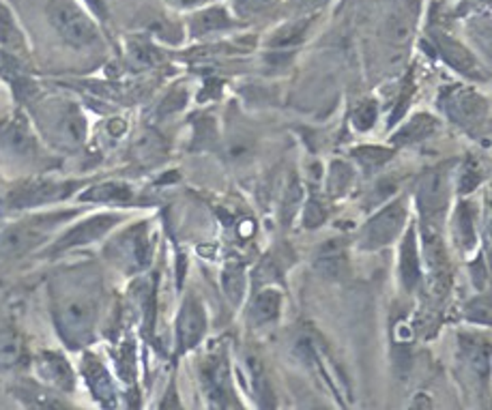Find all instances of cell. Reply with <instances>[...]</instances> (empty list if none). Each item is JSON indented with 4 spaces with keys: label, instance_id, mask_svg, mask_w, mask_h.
Masks as SVG:
<instances>
[{
    "label": "cell",
    "instance_id": "1",
    "mask_svg": "<svg viewBox=\"0 0 492 410\" xmlns=\"http://www.w3.org/2000/svg\"><path fill=\"white\" fill-rule=\"evenodd\" d=\"M48 18L54 31L76 48H87L97 42V26L73 0H48Z\"/></svg>",
    "mask_w": 492,
    "mask_h": 410
},
{
    "label": "cell",
    "instance_id": "2",
    "mask_svg": "<svg viewBox=\"0 0 492 410\" xmlns=\"http://www.w3.org/2000/svg\"><path fill=\"white\" fill-rule=\"evenodd\" d=\"M73 213H54L42 215V218L20 221V224L9 226L7 230L0 232V254L5 256H20L42 243L50 230H54L60 221L70 219Z\"/></svg>",
    "mask_w": 492,
    "mask_h": 410
},
{
    "label": "cell",
    "instance_id": "3",
    "mask_svg": "<svg viewBox=\"0 0 492 410\" xmlns=\"http://www.w3.org/2000/svg\"><path fill=\"white\" fill-rule=\"evenodd\" d=\"M423 256H426L430 290L437 297H445L450 286V262L437 224H423Z\"/></svg>",
    "mask_w": 492,
    "mask_h": 410
},
{
    "label": "cell",
    "instance_id": "4",
    "mask_svg": "<svg viewBox=\"0 0 492 410\" xmlns=\"http://www.w3.org/2000/svg\"><path fill=\"white\" fill-rule=\"evenodd\" d=\"M448 193L450 179L443 168L430 170L422 176L420 185H417V204H420L426 224H439L441 218H443Z\"/></svg>",
    "mask_w": 492,
    "mask_h": 410
},
{
    "label": "cell",
    "instance_id": "5",
    "mask_svg": "<svg viewBox=\"0 0 492 410\" xmlns=\"http://www.w3.org/2000/svg\"><path fill=\"white\" fill-rule=\"evenodd\" d=\"M406 224V209L403 202H394L387 204L385 209L378 210V213L367 221V226L364 228V241L366 249H381L394 241L395 237L400 235Z\"/></svg>",
    "mask_w": 492,
    "mask_h": 410
},
{
    "label": "cell",
    "instance_id": "6",
    "mask_svg": "<svg viewBox=\"0 0 492 410\" xmlns=\"http://www.w3.org/2000/svg\"><path fill=\"white\" fill-rule=\"evenodd\" d=\"M60 331L65 333L67 340L78 341L87 338L95 322V303L90 297H67L56 310Z\"/></svg>",
    "mask_w": 492,
    "mask_h": 410
},
{
    "label": "cell",
    "instance_id": "7",
    "mask_svg": "<svg viewBox=\"0 0 492 410\" xmlns=\"http://www.w3.org/2000/svg\"><path fill=\"white\" fill-rule=\"evenodd\" d=\"M445 110H448L451 121L462 125L465 129H473L486 123L488 104H486L484 97L473 93V90H454L445 99Z\"/></svg>",
    "mask_w": 492,
    "mask_h": 410
},
{
    "label": "cell",
    "instance_id": "8",
    "mask_svg": "<svg viewBox=\"0 0 492 410\" xmlns=\"http://www.w3.org/2000/svg\"><path fill=\"white\" fill-rule=\"evenodd\" d=\"M207 329V314L205 307L200 305V301L196 297L185 299L183 307H181L179 314V344L181 350L194 349L198 341L202 340Z\"/></svg>",
    "mask_w": 492,
    "mask_h": 410
},
{
    "label": "cell",
    "instance_id": "9",
    "mask_svg": "<svg viewBox=\"0 0 492 410\" xmlns=\"http://www.w3.org/2000/svg\"><path fill=\"white\" fill-rule=\"evenodd\" d=\"M71 187H76V183H52V181H39V183H32L24 187V190L11 193L9 204L14 209H24V207H35V204L63 200V198H67L71 193Z\"/></svg>",
    "mask_w": 492,
    "mask_h": 410
},
{
    "label": "cell",
    "instance_id": "10",
    "mask_svg": "<svg viewBox=\"0 0 492 410\" xmlns=\"http://www.w3.org/2000/svg\"><path fill=\"white\" fill-rule=\"evenodd\" d=\"M205 385L209 397H211V406L215 408L235 406V402H230V397H233V383H230L228 363H226L224 357L213 359V361L205 368Z\"/></svg>",
    "mask_w": 492,
    "mask_h": 410
},
{
    "label": "cell",
    "instance_id": "11",
    "mask_svg": "<svg viewBox=\"0 0 492 410\" xmlns=\"http://www.w3.org/2000/svg\"><path fill=\"white\" fill-rule=\"evenodd\" d=\"M116 252H118V260L127 266V269H143L149 262L151 249H149V238H146V228L138 226L127 230L125 235L116 241Z\"/></svg>",
    "mask_w": 492,
    "mask_h": 410
},
{
    "label": "cell",
    "instance_id": "12",
    "mask_svg": "<svg viewBox=\"0 0 492 410\" xmlns=\"http://www.w3.org/2000/svg\"><path fill=\"white\" fill-rule=\"evenodd\" d=\"M314 266L327 280H342L348 273L347 243L331 238V241L320 245L319 252L314 256Z\"/></svg>",
    "mask_w": 492,
    "mask_h": 410
},
{
    "label": "cell",
    "instance_id": "13",
    "mask_svg": "<svg viewBox=\"0 0 492 410\" xmlns=\"http://www.w3.org/2000/svg\"><path fill=\"white\" fill-rule=\"evenodd\" d=\"M121 219L118 215L106 213V215H97V218H90L84 221V224H78L76 228H71L67 235L56 243L54 249H67V247H76V245H87L97 241L106 235L110 228H115L116 221Z\"/></svg>",
    "mask_w": 492,
    "mask_h": 410
},
{
    "label": "cell",
    "instance_id": "14",
    "mask_svg": "<svg viewBox=\"0 0 492 410\" xmlns=\"http://www.w3.org/2000/svg\"><path fill=\"white\" fill-rule=\"evenodd\" d=\"M35 366L39 378H42L45 385L54 387V389L71 391L73 385H76L71 366L67 363L65 357L56 355V352H42V355L37 357Z\"/></svg>",
    "mask_w": 492,
    "mask_h": 410
},
{
    "label": "cell",
    "instance_id": "15",
    "mask_svg": "<svg viewBox=\"0 0 492 410\" xmlns=\"http://www.w3.org/2000/svg\"><path fill=\"white\" fill-rule=\"evenodd\" d=\"M52 134L54 138L65 146H78L82 144L84 135H87V121L76 107H63L52 121Z\"/></svg>",
    "mask_w": 492,
    "mask_h": 410
},
{
    "label": "cell",
    "instance_id": "16",
    "mask_svg": "<svg viewBox=\"0 0 492 410\" xmlns=\"http://www.w3.org/2000/svg\"><path fill=\"white\" fill-rule=\"evenodd\" d=\"M415 241V228H409V232L404 235L403 249H400V280H403V286L409 293L422 282V262Z\"/></svg>",
    "mask_w": 492,
    "mask_h": 410
},
{
    "label": "cell",
    "instance_id": "17",
    "mask_svg": "<svg viewBox=\"0 0 492 410\" xmlns=\"http://www.w3.org/2000/svg\"><path fill=\"white\" fill-rule=\"evenodd\" d=\"M0 144H3L5 151H9L11 155L26 157L28 153H32V149H35V138H32L24 118H15V121H9L3 129H0Z\"/></svg>",
    "mask_w": 492,
    "mask_h": 410
},
{
    "label": "cell",
    "instance_id": "18",
    "mask_svg": "<svg viewBox=\"0 0 492 410\" xmlns=\"http://www.w3.org/2000/svg\"><path fill=\"white\" fill-rule=\"evenodd\" d=\"M282 312V293L275 288H265L254 297L250 305V322L254 327L278 321Z\"/></svg>",
    "mask_w": 492,
    "mask_h": 410
},
{
    "label": "cell",
    "instance_id": "19",
    "mask_svg": "<svg viewBox=\"0 0 492 410\" xmlns=\"http://www.w3.org/2000/svg\"><path fill=\"white\" fill-rule=\"evenodd\" d=\"M246 366H247V383H250L252 397L258 402L260 408H271L275 404L274 389H271V383L267 378V372H265L263 363H260L258 357L247 355Z\"/></svg>",
    "mask_w": 492,
    "mask_h": 410
},
{
    "label": "cell",
    "instance_id": "20",
    "mask_svg": "<svg viewBox=\"0 0 492 410\" xmlns=\"http://www.w3.org/2000/svg\"><path fill=\"white\" fill-rule=\"evenodd\" d=\"M437 39L441 52H443L445 59H448L458 71H462L469 78H482V67H479V62L473 59V54L469 52L465 45L451 42L450 37L443 35H439Z\"/></svg>",
    "mask_w": 492,
    "mask_h": 410
},
{
    "label": "cell",
    "instance_id": "21",
    "mask_svg": "<svg viewBox=\"0 0 492 410\" xmlns=\"http://www.w3.org/2000/svg\"><path fill=\"white\" fill-rule=\"evenodd\" d=\"M439 129V123L430 114H417L394 135V144H411V142L426 140Z\"/></svg>",
    "mask_w": 492,
    "mask_h": 410
},
{
    "label": "cell",
    "instance_id": "22",
    "mask_svg": "<svg viewBox=\"0 0 492 410\" xmlns=\"http://www.w3.org/2000/svg\"><path fill=\"white\" fill-rule=\"evenodd\" d=\"M84 374H87V380L90 385V389L95 391V396L99 397V400H110L112 397V383H110V376L104 369V366L97 361V359L87 357L84 359Z\"/></svg>",
    "mask_w": 492,
    "mask_h": 410
},
{
    "label": "cell",
    "instance_id": "23",
    "mask_svg": "<svg viewBox=\"0 0 492 410\" xmlns=\"http://www.w3.org/2000/svg\"><path fill=\"white\" fill-rule=\"evenodd\" d=\"M24 359V341L11 329L0 331V368H15Z\"/></svg>",
    "mask_w": 492,
    "mask_h": 410
},
{
    "label": "cell",
    "instance_id": "24",
    "mask_svg": "<svg viewBox=\"0 0 492 410\" xmlns=\"http://www.w3.org/2000/svg\"><path fill=\"white\" fill-rule=\"evenodd\" d=\"M222 286L224 293L228 294V299L233 301V303H239L243 293H246V269H243L239 260H230L228 265L224 266Z\"/></svg>",
    "mask_w": 492,
    "mask_h": 410
},
{
    "label": "cell",
    "instance_id": "25",
    "mask_svg": "<svg viewBox=\"0 0 492 410\" xmlns=\"http://www.w3.org/2000/svg\"><path fill=\"white\" fill-rule=\"evenodd\" d=\"M82 200L88 202H129L132 200V190L123 183H104L93 187L87 193H82Z\"/></svg>",
    "mask_w": 492,
    "mask_h": 410
},
{
    "label": "cell",
    "instance_id": "26",
    "mask_svg": "<svg viewBox=\"0 0 492 410\" xmlns=\"http://www.w3.org/2000/svg\"><path fill=\"white\" fill-rule=\"evenodd\" d=\"M0 45L11 50V52L24 50V37H22L18 24L14 22V15L9 14V9L3 3H0Z\"/></svg>",
    "mask_w": 492,
    "mask_h": 410
},
{
    "label": "cell",
    "instance_id": "27",
    "mask_svg": "<svg viewBox=\"0 0 492 410\" xmlns=\"http://www.w3.org/2000/svg\"><path fill=\"white\" fill-rule=\"evenodd\" d=\"M413 18L404 9L394 11L385 22V35L394 45H404L411 39Z\"/></svg>",
    "mask_w": 492,
    "mask_h": 410
},
{
    "label": "cell",
    "instance_id": "28",
    "mask_svg": "<svg viewBox=\"0 0 492 410\" xmlns=\"http://www.w3.org/2000/svg\"><path fill=\"white\" fill-rule=\"evenodd\" d=\"M226 26H230V18L224 9H207L191 20V33L194 35H207V33L219 31V28Z\"/></svg>",
    "mask_w": 492,
    "mask_h": 410
},
{
    "label": "cell",
    "instance_id": "29",
    "mask_svg": "<svg viewBox=\"0 0 492 410\" xmlns=\"http://www.w3.org/2000/svg\"><path fill=\"white\" fill-rule=\"evenodd\" d=\"M469 363H471L473 374L478 376V378L488 380L490 376V346L488 340L484 341H475V344L469 349Z\"/></svg>",
    "mask_w": 492,
    "mask_h": 410
},
{
    "label": "cell",
    "instance_id": "30",
    "mask_svg": "<svg viewBox=\"0 0 492 410\" xmlns=\"http://www.w3.org/2000/svg\"><path fill=\"white\" fill-rule=\"evenodd\" d=\"M22 400H26L28 406H35V408H63L65 404L59 402L52 393L37 389V387H20L18 389Z\"/></svg>",
    "mask_w": 492,
    "mask_h": 410
},
{
    "label": "cell",
    "instance_id": "31",
    "mask_svg": "<svg viewBox=\"0 0 492 410\" xmlns=\"http://www.w3.org/2000/svg\"><path fill=\"white\" fill-rule=\"evenodd\" d=\"M350 181H353V168L344 162L333 163L330 172V191L333 196H340V193L347 191Z\"/></svg>",
    "mask_w": 492,
    "mask_h": 410
},
{
    "label": "cell",
    "instance_id": "32",
    "mask_svg": "<svg viewBox=\"0 0 492 410\" xmlns=\"http://www.w3.org/2000/svg\"><path fill=\"white\" fill-rule=\"evenodd\" d=\"M355 157L359 159L361 163H366L367 168L372 166H381V163H385L392 159V151L389 149H381V146H364V149L355 151Z\"/></svg>",
    "mask_w": 492,
    "mask_h": 410
},
{
    "label": "cell",
    "instance_id": "33",
    "mask_svg": "<svg viewBox=\"0 0 492 410\" xmlns=\"http://www.w3.org/2000/svg\"><path fill=\"white\" fill-rule=\"evenodd\" d=\"M458 232H460V241L465 247H473L475 245V230H473V218L471 210L467 209V204H460L458 209Z\"/></svg>",
    "mask_w": 492,
    "mask_h": 410
},
{
    "label": "cell",
    "instance_id": "34",
    "mask_svg": "<svg viewBox=\"0 0 492 410\" xmlns=\"http://www.w3.org/2000/svg\"><path fill=\"white\" fill-rule=\"evenodd\" d=\"M376 121V104L375 101H366V104H361L357 107V112H355V127H357L359 131H367L375 125Z\"/></svg>",
    "mask_w": 492,
    "mask_h": 410
},
{
    "label": "cell",
    "instance_id": "35",
    "mask_svg": "<svg viewBox=\"0 0 492 410\" xmlns=\"http://www.w3.org/2000/svg\"><path fill=\"white\" fill-rule=\"evenodd\" d=\"M467 316L478 324H490V299L482 297L475 299L473 303H469Z\"/></svg>",
    "mask_w": 492,
    "mask_h": 410
},
{
    "label": "cell",
    "instance_id": "36",
    "mask_svg": "<svg viewBox=\"0 0 492 410\" xmlns=\"http://www.w3.org/2000/svg\"><path fill=\"white\" fill-rule=\"evenodd\" d=\"M325 219H327L325 207H322L316 198L308 200V204H305V209H303V224L308 228H316V226H320Z\"/></svg>",
    "mask_w": 492,
    "mask_h": 410
},
{
    "label": "cell",
    "instance_id": "37",
    "mask_svg": "<svg viewBox=\"0 0 492 410\" xmlns=\"http://www.w3.org/2000/svg\"><path fill=\"white\" fill-rule=\"evenodd\" d=\"M305 28H308V22H299V24L288 26L282 33H278V37L271 42V45H291V43H295L305 35Z\"/></svg>",
    "mask_w": 492,
    "mask_h": 410
},
{
    "label": "cell",
    "instance_id": "38",
    "mask_svg": "<svg viewBox=\"0 0 492 410\" xmlns=\"http://www.w3.org/2000/svg\"><path fill=\"white\" fill-rule=\"evenodd\" d=\"M479 181H482V174H479L478 166H473V163H467L465 168H462L460 172V191H471L475 187L479 185Z\"/></svg>",
    "mask_w": 492,
    "mask_h": 410
},
{
    "label": "cell",
    "instance_id": "39",
    "mask_svg": "<svg viewBox=\"0 0 492 410\" xmlns=\"http://www.w3.org/2000/svg\"><path fill=\"white\" fill-rule=\"evenodd\" d=\"M303 200V191H302V187H299L297 183L291 187V190H288L286 193V200H284V221H291L292 218V213H295L299 204H302Z\"/></svg>",
    "mask_w": 492,
    "mask_h": 410
},
{
    "label": "cell",
    "instance_id": "40",
    "mask_svg": "<svg viewBox=\"0 0 492 410\" xmlns=\"http://www.w3.org/2000/svg\"><path fill=\"white\" fill-rule=\"evenodd\" d=\"M278 0H239V9L243 14H260V11L269 9Z\"/></svg>",
    "mask_w": 492,
    "mask_h": 410
},
{
    "label": "cell",
    "instance_id": "41",
    "mask_svg": "<svg viewBox=\"0 0 492 410\" xmlns=\"http://www.w3.org/2000/svg\"><path fill=\"white\" fill-rule=\"evenodd\" d=\"M413 338L409 324L406 322H398V327H395V340L400 341V344H409V340Z\"/></svg>",
    "mask_w": 492,
    "mask_h": 410
},
{
    "label": "cell",
    "instance_id": "42",
    "mask_svg": "<svg viewBox=\"0 0 492 410\" xmlns=\"http://www.w3.org/2000/svg\"><path fill=\"white\" fill-rule=\"evenodd\" d=\"M88 7L95 11V14L101 15V18H106L107 15V9H106V0H87Z\"/></svg>",
    "mask_w": 492,
    "mask_h": 410
},
{
    "label": "cell",
    "instance_id": "43",
    "mask_svg": "<svg viewBox=\"0 0 492 410\" xmlns=\"http://www.w3.org/2000/svg\"><path fill=\"white\" fill-rule=\"evenodd\" d=\"M110 131H112V134H115V135L123 134V131H125V123H123V121H112V123H110Z\"/></svg>",
    "mask_w": 492,
    "mask_h": 410
},
{
    "label": "cell",
    "instance_id": "44",
    "mask_svg": "<svg viewBox=\"0 0 492 410\" xmlns=\"http://www.w3.org/2000/svg\"><path fill=\"white\" fill-rule=\"evenodd\" d=\"M297 3L302 5V7H314V5L325 3V0H297Z\"/></svg>",
    "mask_w": 492,
    "mask_h": 410
},
{
    "label": "cell",
    "instance_id": "45",
    "mask_svg": "<svg viewBox=\"0 0 492 410\" xmlns=\"http://www.w3.org/2000/svg\"><path fill=\"white\" fill-rule=\"evenodd\" d=\"M174 3L181 5V7H191V5L200 3V0H174Z\"/></svg>",
    "mask_w": 492,
    "mask_h": 410
},
{
    "label": "cell",
    "instance_id": "46",
    "mask_svg": "<svg viewBox=\"0 0 492 410\" xmlns=\"http://www.w3.org/2000/svg\"><path fill=\"white\" fill-rule=\"evenodd\" d=\"M5 67H7V59H5V56H3V54H0V71H3V70H5Z\"/></svg>",
    "mask_w": 492,
    "mask_h": 410
}]
</instances>
